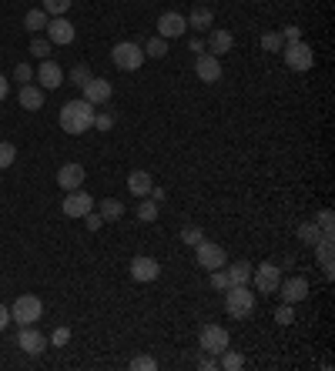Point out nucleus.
I'll return each instance as SVG.
<instances>
[{
	"mask_svg": "<svg viewBox=\"0 0 335 371\" xmlns=\"http://www.w3.org/2000/svg\"><path fill=\"white\" fill-rule=\"evenodd\" d=\"M87 127H94V104H87L84 98L67 100L61 107V131L64 134H84Z\"/></svg>",
	"mask_w": 335,
	"mask_h": 371,
	"instance_id": "1",
	"label": "nucleus"
},
{
	"mask_svg": "<svg viewBox=\"0 0 335 371\" xmlns=\"http://www.w3.org/2000/svg\"><path fill=\"white\" fill-rule=\"evenodd\" d=\"M225 311L232 318H248L255 311V295L248 291V284H232L225 291Z\"/></svg>",
	"mask_w": 335,
	"mask_h": 371,
	"instance_id": "2",
	"label": "nucleus"
},
{
	"mask_svg": "<svg viewBox=\"0 0 335 371\" xmlns=\"http://www.w3.org/2000/svg\"><path fill=\"white\" fill-rule=\"evenodd\" d=\"M111 60H114L118 71H138L148 57H144V47H141V44L121 41V44H114V50H111Z\"/></svg>",
	"mask_w": 335,
	"mask_h": 371,
	"instance_id": "3",
	"label": "nucleus"
},
{
	"mask_svg": "<svg viewBox=\"0 0 335 371\" xmlns=\"http://www.w3.org/2000/svg\"><path fill=\"white\" fill-rule=\"evenodd\" d=\"M282 57H285V64H288V71H299V74L312 71V64H315V50L305 41H288L282 47Z\"/></svg>",
	"mask_w": 335,
	"mask_h": 371,
	"instance_id": "4",
	"label": "nucleus"
},
{
	"mask_svg": "<svg viewBox=\"0 0 335 371\" xmlns=\"http://www.w3.org/2000/svg\"><path fill=\"white\" fill-rule=\"evenodd\" d=\"M41 315H44V301L37 295H21L14 301V308H10V322H17V324L41 322Z\"/></svg>",
	"mask_w": 335,
	"mask_h": 371,
	"instance_id": "5",
	"label": "nucleus"
},
{
	"mask_svg": "<svg viewBox=\"0 0 335 371\" xmlns=\"http://www.w3.org/2000/svg\"><path fill=\"white\" fill-rule=\"evenodd\" d=\"M195 261H198V268H205V271H218V268H225L228 254H225V247L221 245L202 238V241L195 245Z\"/></svg>",
	"mask_w": 335,
	"mask_h": 371,
	"instance_id": "6",
	"label": "nucleus"
},
{
	"mask_svg": "<svg viewBox=\"0 0 335 371\" xmlns=\"http://www.w3.org/2000/svg\"><path fill=\"white\" fill-rule=\"evenodd\" d=\"M252 281H255L258 295H275L279 281H282V268L275 261H261L258 268H252Z\"/></svg>",
	"mask_w": 335,
	"mask_h": 371,
	"instance_id": "7",
	"label": "nucleus"
},
{
	"mask_svg": "<svg viewBox=\"0 0 335 371\" xmlns=\"http://www.w3.org/2000/svg\"><path fill=\"white\" fill-rule=\"evenodd\" d=\"M198 341H202V351H208V355H221L232 338H228V331H225L221 324H205L202 335H198Z\"/></svg>",
	"mask_w": 335,
	"mask_h": 371,
	"instance_id": "8",
	"label": "nucleus"
},
{
	"mask_svg": "<svg viewBox=\"0 0 335 371\" xmlns=\"http://www.w3.org/2000/svg\"><path fill=\"white\" fill-rule=\"evenodd\" d=\"M184 30H188V17H181L178 10H164V14L158 17V37H164V41L181 37Z\"/></svg>",
	"mask_w": 335,
	"mask_h": 371,
	"instance_id": "9",
	"label": "nucleus"
},
{
	"mask_svg": "<svg viewBox=\"0 0 335 371\" xmlns=\"http://www.w3.org/2000/svg\"><path fill=\"white\" fill-rule=\"evenodd\" d=\"M67 218H84L87 211H94V198L87 194V191H67V198H64V207H61Z\"/></svg>",
	"mask_w": 335,
	"mask_h": 371,
	"instance_id": "10",
	"label": "nucleus"
},
{
	"mask_svg": "<svg viewBox=\"0 0 335 371\" xmlns=\"http://www.w3.org/2000/svg\"><path fill=\"white\" fill-rule=\"evenodd\" d=\"M128 271L134 281H158L161 278V265H158L155 258H144V254H138V258H131Z\"/></svg>",
	"mask_w": 335,
	"mask_h": 371,
	"instance_id": "11",
	"label": "nucleus"
},
{
	"mask_svg": "<svg viewBox=\"0 0 335 371\" xmlns=\"http://www.w3.org/2000/svg\"><path fill=\"white\" fill-rule=\"evenodd\" d=\"M74 37H78V30L71 21H64V17H54L47 21V41L57 44V47H64V44H74Z\"/></svg>",
	"mask_w": 335,
	"mask_h": 371,
	"instance_id": "12",
	"label": "nucleus"
},
{
	"mask_svg": "<svg viewBox=\"0 0 335 371\" xmlns=\"http://www.w3.org/2000/svg\"><path fill=\"white\" fill-rule=\"evenodd\" d=\"M279 295H282L285 304H299L309 297V281L305 278H288V281H279Z\"/></svg>",
	"mask_w": 335,
	"mask_h": 371,
	"instance_id": "13",
	"label": "nucleus"
},
{
	"mask_svg": "<svg viewBox=\"0 0 335 371\" xmlns=\"http://www.w3.org/2000/svg\"><path fill=\"white\" fill-rule=\"evenodd\" d=\"M195 74H198V80H205V84L221 80V60H218L215 54H198V60H195Z\"/></svg>",
	"mask_w": 335,
	"mask_h": 371,
	"instance_id": "14",
	"label": "nucleus"
},
{
	"mask_svg": "<svg viewBox=\"0 0 335 371\" xmlns=\"http://www.w3.org/2000/svg\"><path fill=\"white\" fill-rule=\"evenodd\" d=\"M80 91H84V100H87V104H107L111 94H114L111 80H104V77H91Z\"/></svg>",
	"mask_w": 335,
	"mask_h": 371,
	"instance_id": "15",
	"label": "nucleus"
},
{
	"mask_svg": "<svg viewBox=\"0 0 335 371\" xmlns=\"http://www.w3.org/2000/svg\"><path fill=\"white\" fill-rule=\"evenodd\" d=\"M17 348H24L27 355H41L47 348V338L34 328V324H21V335H17Z\"/></svg>",
	"mask_w": 335,
	"mask_h": 371,
	"instance_id": "16",
	"label": "nucleus"
},
{
	"mask_svg": "<svg viewBox=\"0 0 335 371\" xmlns=\"http://www.w3.org/2000/svg\"><path fill=\"white\" fill-rule=\"evenodd\" d=\"M37 84H41L44 91H57V87L64 84V71H61L54 60H47V57H44V64L37 67Z\"/></svg>",
	"mask_w": 335,
	"mask_h": 371,
	"instance_id": "17",
	"label": "nucleus"
},
{
	"mask_svg": "<svg viewBox=\"0 0 335 371\" xmlns=\"http://www.w3.org/2000/svg\"><path fill=\"white\" fill-rule=\"evenodd\" d=\"M332 251H335V234H322V238H318V245H315V254H318V265H322L325 278H335Z\"/></svg>",
	"mask_w": 335,
	"mask_h": 371,
	"instance_id": "18",
	"label": "nucleus"
},
{
	"mask_svg": "<svg viewBox=\"0 0 335 371\" xmlns=\"http://www.w3.org/2000/svg\"><path fill=\"white\" fill-rule=\"evenodd\" d=\"M57 184H61L64 191H78L80 184H84V168L74 164V161H71V164H64V168L57 171Z\"/></svg>",
	"mask_w": 335,
	"mask_h": 371,
	"instance_id": "19",
	"label": "nucleus"
},
{
	"mask_svg": "<svg viewBox=\"0 0 335 371\" xmlns=\"http://www.w3.org/2000/svg\"><path fill=\"white\" fill-rule=\"evenodd\" d=\"M151 188H155V181H151V174L148 171H131L128 174V191L134 194V198H148Z\"/></svg>",
	"mask_w": 335,
	"mask_h": 371,
	"instance_id": "20",
	"label": "nucleus"
},
{
	"mask_svg": "<svg viewBox=\"0 0 335 371\" xmlns=\"http://www.w3.org/2000/svg\"><path fill=\"white\" fill-rule=\"evenodd\" d=\"M21 107H24V111H41V107H44V87H37V84H21Z\"/></svg>",
	"mask_w": 335,
	"mask_h": 371,
	"instance_id": "21",
	"label": "nucleus"
},
{
	"mask_svg": "<svg viewBox=\"0 0 335 371\" xmlns=\"http://www.w3.org/2000/svg\"><path fill=\"white\" fill-rule=\"evenodd\" d=\"M208 47H211V54H215V57H218V54H228V50L235 47V37L228 34V30L215 27V30L208 34Z\"/></svg>",
	"mask_w": 335,
	"mask_h": 371,
	"instance_id": "22",
	"label": "nucleus"
},
{
	"mask_svg": "<svg viewBox=\"0 0 335 371\" xmlns=\"http://www.w3.org/2000/svg\"><path fill=\"white\" fill-rule=\"evenodd\" d=\"M211 21H215L211 7H195V10H191V17H188V27H191V30H208Z\"/></svg>",
	"mask_w": 335,
	"mask_h": 371,
	"instance_id": "23",
	"label": "nucleus"
},
{
	"mask_svg": "<svg viewBox=\"0 0 335 371\" xmlns=\"http://www.w3.org/2000/svg\"><path fill=\"white\" fill-rule=\"evenodd\" d=\"M318 238H322V227H318V224H315V221L299 224V241H302V245L315 247V245H318Z\"/></svg>",
	"mask_w": 335,
	"mask_h": 371,
	"instance_id": "24",
	"label": "nucleus"
},
{
	"mask_svg": "<svg viewBox=\"0 0 335 371\" xmlns=\"http://www.w3.org/2000/svg\"><path fill=\"white\" fill-rule=\"evenodd\" d=\"M228 281L232 284H248L252 281V265L248 261H235L232 268H228Z\"/></svg>",
	"mask_w": 335,
	"mask_h": 371,
	"instance_id": "25",
	"label": "nucleus"
},
{
	"mask_svg": "<svg viewBox=\"0 0 335 371\" xmlns=\"http://www.w3.org/2000/svg\"><path fill=\"white\" fill-rule=\"evenodd\" d=\"M98 214H101L104 221H118V218L125 214V204L118 198H107V201H101V211H98Z\"/></svg>",
	"mask_w": 335,
	"mask_h": 371,
	"instance_id": "26",
	"label": "nucleus"
},
{
	"mask_svg": "<svg viewBox=\"0 0 335 371\" xmlns=\"http://www.w3.org/2000/svg\"><path fill=\"white\" fill-rule=\"evenodd\" d=\"M218 368L238 371V368H245V358H241L238 351H232V348H225V351H221V365H218Z\"/></svg>",
	"mask_w": 335,
	"mask_h": 371,
	"instance_id": "27",
	"label": "nucleus"
},
{
	"mask_svg": "<svg viewBox=\"0 0 335 371\" xmlns=\"http://www.w3.org/2000/svg\"><path fill=\"white\" fill-rule=\"evenodd\" d=\"M24 27H27V30H34V34H37V30H44V27H47V14H44V10H27Z\"/></svg>",
	"mask_w": 335,
	"mask_h": 371,
	"instance_id": "28",
	"label": "nucleus"
},
{
	"mask_svg": "<svg viewBox=\"0 0 335 371\" xmlns=\"http://www.w3.org/2000/svg\"><path fill=\"white\" fill-rule=\"evenodd\" d=\"M164 54H168V41H164V37H151V41H148V44H144V57H164Z\"/></svg>",
	"mask_w": 335,
	"mask_h": 371,
	"instance_id": "29",
	"label": "nucleus"
},
{
	"mask_svg": "<svg viewBox=\"0 0 335 371\" xmlns=\"http://www.w3.org/2000/svg\"><path fill=\"white\" fill-rule=\"evenodd\" d=\"M71 10V0H44V14L47 17H64Z\"/></svg>",
	"mask_w": 335,
	"mask_h": 371,
	"instance_id": "30",
	"label": "nucleus"
},
{
	"mask_svg": "<svg viewBox=\"0 0 335 371\" xmlns=\"http://www.w3.org/2000/svg\"><path fill=\"white\" fill-rule=\"evenodd\" d=\"M261 47L268 50V54H282V47H285L282 34H279V30H272V34H265V37H261Z\"/></svg>",
	"mask_w": 335,
	"mask_h": 371,
	"instance_id": "31",
	"label": "nucleus"
},
{
	"mask_svg": "<svg viewBox=\"0 0 335 371\" xmlns=\"http://www.w3.org/2000/svg\"><path fill=\"white\" fill-rule=\"evenodd\" d=\"M14 161H17V148H14L10 141H0V171H3V168H10Z\"/></svg>",
	"mask_w": 335,
	"mask_h": 371,
	"instance_id": "32",
	"label": "nucleus"
},
{
	"mask_svg": "<svg viewBox=\"0 0 335 371\" xmlns=\"http://www.w3.org/2000/svg\"><path fill=\"white\" fill-rule=\"evenodd\" d=\"M138 218H141V221H158V204L155 201H141V204H138Z\"/></svg>",
	"mask_w": 335,
	"mask_h": 371,
	"instance_id": "33",
	"label": "nucleus"
},
{
	"mask_svg": "<svg viewBox=\"0 0 335 371\" xmlns=\"http://www.w3.org/2000/svg\"><path fill=\"white\" fill-rule=\"evenodd\" d=\"M51 41H44V37H34V41H30V54H34V57H41V60H44V57H47V54H51Z\"/></svg>",
	"mask_w": 335,
	"mask_h": 371,
	"instance_id": "34",
	"label": "nucleus"
},
{
	"mask_svg": "<svg viewBox=\"0 0 335 371\" xmlns=\"http://www.w3.org/2000/svg\"><path fill=\"white\" fill-rule=\"evenodd\" d=\"M211 288H215V291H228V288H232L228 271H221V268H218V271H211Z\"/></svg>",
	"mask_w": 335,
	"mask_h": 371,
	"instance_id": "35",
	"label": "nucleus"
},
{
	"mask_svg": "<svg viewBox=\"0 0 335 371\" xmlns=\"http://www.w3.org/2000/svg\"><path fill=\"white\" fill-rule=\"evenodd\" d=\"M275 322L288 328V324L295 322V308H292V304H285V301H282V304H279V311H275Z\"/></svg>",
	"mask_w": 335,
	"mask_h": 371,
	"instance_id": "36",
	"label": "nucleus"
},
{
	"mask_svg": "<svg viewBox=\"0 0 335 371\" xmlns=\"http://www.w3.org/2000/svg\"><path fill=\"white\" fill-rule=\"evenodd\" d=\"M91 67H87V64H78V67H74V71H71V80H74V84H78V87H84V84H87V80H91Z\"/></svg>",
	"mask_w": 335,
	"mask_h": 371,
	"instance_id": "37",
	"label": "nucleus"
},
{
	"mask_svg": "<svg viewBox=\"0 0 335 371\" xmlns=\"http://www.w3.org/2000/svg\"><path fill=\"white\" fill-rule=\"evenodd\" d=\"M202 238H205V234H202V227H181V241H184V245L195 247Z\"/></svg>",
	"mask_w": 335,
	"mask_h": 371,
	"instance_id": "38",
	"label": "nucleus"
},
{
	"mask_svg": "<svg viewBox=\"0 0 335 371\" xmlns=\"http://www.w3.org/2000/svg\"><path fill=\"white\" fill-rule=\"evenodd\" d=\"M131 368H134V371H155L158 361H155V358H148V355H138V358L131 361Z\"/></svg>",
	"mask_w": 335,
	"mask_h": 371,
	"instance_id": "39",
	"label": "nucleus"
},
{
	"mask_svg": "<svg viewBox=\"0 0 335 371\" xmlns=\"http://www.w3.org/2000/svg\"><path fill=\"white\" fill-rule=\"evenodd\" d=\"M318 227H322V234H332V227H335V214L332 211H318Z\"/></svg>",
	"mask_w": 335,
	"mask_h": 371,
	"instance_id": "40",
	"label": "nucleus"
},
{
	"mask_svg": "<svg viewBox=\"0 0 335 371\" xmlns=\"http://www.w3.org/2000/svg\"><path fill=\"white\" fill-rule=\"evenodd\" d=\"M67 341H71V331H67V328H57V331L51 335V345L54 348H64Z\"/></svg>",
	"mask_w": 335,
	"mask_h": 371,
	"instance_id": "41",
	"label": "nucleus"
},
{
	"mask_svg": "<svg viewBox=\"0 0 335 371\" xmlns=\"http://www.w3.org/2000/svg\"><path fill=\"white\" fill-rule=\"evenodd\" d=\"M94 127L98 131H111L114 127V114H94Z\"/></svg>",
	"mask_w": 335,
	"mask_h": 371,
	"instance_id": "42",
	"label": "nucleus"
},
{
	"mask_svg": "<svg viewBox=\"0 0 335 371\" xmlns=\"http://www.w3.org/2000/svg\"><path fill=\"white\" fill-rule=\"evenodd\" d=\"M34 77V67L30 64H17V71H14V80H21V84H27Z\"/></svg>",
	"mask_w": 335,
	"mask_h": 371,
	"instance_id": "43",
	"label": "nucleus"
},
{
	"mask_svg": "<svg viewBox=\"0 0 335 371\" xmlns=\"http://www.w3.org/2000/svg\"><path fill=\"white\" fill-rule=\"evenodd\" d=\"M84 224H87V231H98V227L104 224V218L101 214H94V211H87V214H84Z\"/></svg>",
	"mask_w": 335,
	"mask_h": 371,
	"instance_id": "44",
	"label": "nucleus"
},
{
	"mask_svg": "<svg viewBox=\"0 0 335 371\" xmlns=\"http://www.w3.org/2000/svg\"><path fill=\"white\" fill-rule=\"evenodd\" d=\"M282 34V41L288 44V41H302V27H285V30H279Z\"/></svg>",
	"mask_w": 335,
	"mask_h": 371,
	"instance_id": "45",
	"label": "nucleus"
},
{
	"mask_svg": "<svg viewBox=\"0 0 335 371\" xmlns=\"http://www.w3.org/2000/svg\"><path fill=\"white\" fill-rule=\"evenodd\" d=\"M198 368H202V371H215V368H218V361H215V355H208V351H205V358L198 361Z\"/></svg>",
	"mask_w": 335,
	"mask_h": 371,
	"instance_id": "46",
	"label": "nucleus"
},
{
	"mask_svg": "<svg viewBox=\"0 0 335 371\" xmlns=\"http://www.w3.org/2000/svg\"><path fill=\"white\" fill-rule=\"evenodd\" d=\"M7 324H10V308H7V304L0 301V331H3Z\"/></svg>",
	"mask_w": 335,
	"mask_h": 371,
	"instance_id": "47",
	"label": "nucleus"
},
{
	"mask_svg": "<svg viewBox=\"0 0 335 371\" xmlns=\"http://www.w3.org/2000/svg\"><path fill=\"white\" fill-rule=\"evenodd\" d=\"M7 94H10V84H7V77L0 74V100L7 98Z\"/></svg>",
	"mask_w": 335,
	"mask_h": 371,
	"instance_id": "48",
	"label": "nucleus"
}]
</instances>
